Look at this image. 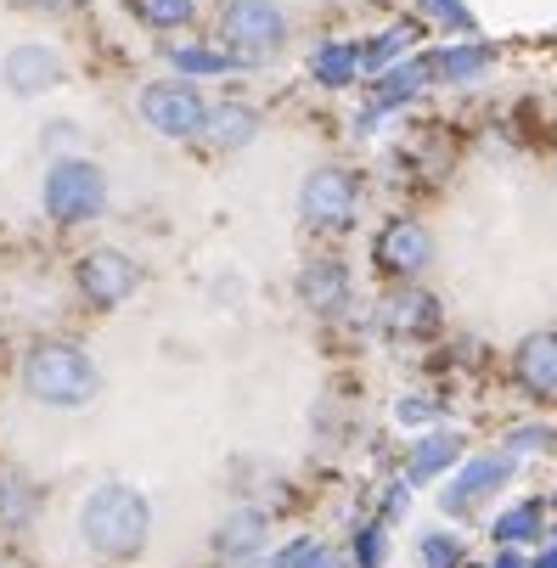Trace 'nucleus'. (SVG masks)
<instances>
[{
    "label": "nucleus",
    "mask_w": 557,
    "mask_h": 568,
    "mask_svg": "<svg viewBox=\"0 0 557 568\" xmlns=\"http://www.w3.org/2000/svg\"><path fill=\"white\" fill-rule=\"evenodd\" d=\"M513 377L529 399H557V333H529L513 349Z\"/></svg>",
    "instance_id": "obj_15"
},
{
    "label": "nucleus",
    "mask_w": 557,
    "mask_h": 568,
    "mask_svg": "<svg viewBox=\"0 0 557 568\" xmlns=\"http://www.w3.org/2000/svg\"><path fill=\"white\" fill-rule=\"evenodd\" d=\"M485 568H529V557H524L518 546H502V557H496V562H485Z\"/></svg>",
    "instance_id": "obj_32"
},
{
    "label": "nucleus",
    "mask_w": 557,
    "mask_h": 568,
    "mask_svg": "<svg viewBox=\"0 0 557 568\" xmlns=\"http://www.w3.org/2000/svg\"><path fill=\"white\" fill-rule=\"evenodd\" d=\"M298 298H304V310H315V315H344L350 298H355L350 265H344V260H310V265L298 271Z\"/></svg>",
    "instance_id": "obj_13"
},
{
    "label": "nucleus",
    "mask_w": 557,
    "mask_h": 568,
    "mask_svg": "<svg viewBox=\"0 0 557 568\" xmlns=\"http://www.w3.org/2000/svg\"><path fill=\"white\" fill-rule=\"evenodd\" d=\"M271 540V513L265 507H231L214 529V551L225 562H254Z\"/></svg>",
    "instance_id": "obj_14"
},
{
    "label": "nucleus",
    "mask_w": 557,
    "mask_h": 568,
    "mask_svg": "<svg viewBox=\"0 0 557 568\" xmlns=\"http://www.w3.org/2000/svg\"><path fill=\"white\" fill-rule=\"evenodd\" d=\"M40 518V490L23 473H0V529H29Z\"/></svg>",
    "instance_id": "obj_22"
},
{
    "label": "nucleus",
    "mask_w": 557,
    "mask_h": 568,
    "mask_svg": "<svg viewBox=\"0 0 557 568\" xmlns=\"http://www.w3.org/2000/svg\"><path fill=\"white\" fill-rule=\"evenodd\" d=\"M254 135H260V113L243 108V102H220V108H209V119H203V141H209L214 152H236V146H249Z\"/></svg>",
    "instance_id": "obj_18"
},
{
    "label": "nucleus",
    "mask_w": 557,
    "mask_h": 568,
    "mask_svg": "<svg viewBox=\"0 0 557 568\" xmlns=\"http://www.w3.org/2000/svg\"><path fill=\"white\" fill-rule=\"evenodd\" d=\"M18 7H29V12H57L62 0H18Z\"/></svg>",
    "instance_id": "obj_34"
},
{
    "label": "nucleus",
    "mask_w": 557,
    "mask_h": 568,
    "mask_svg": "<svg viewBox=\"0 0 557 568\" xmlns=\"http://www.w3.org/2000/svg\"><path fill=\"white\" fill-rule=\"evenodd\" d=\"M170 68H175V73H186V79H225V73L249 68V62L236 57V51H225V45L186 40V45H170Z\"/></svg>",
    "instance_id": "obj_21"
},
{
    "label": "nucleus",
    "mask_w": 557,
    "mask_h": 568,
    "mask_svg": "<svg viewBox=\"0 0 557 568\" xmlns=\"http://www.w3.org/2000/svg\"><path fill=\"white\" fill-rule=\"evenodd\" d=\"M540 535H546V501H535V496H524V501H513V507H502L490 518V540L496 546H518L524 551Z\"/></svg>",
    "instance_id": "obj_20"
},
{
    "label": "nucleus",
    "mask_w": 557,
    "mask_h": 568,
    "mask_svg": "<svg viewBox=\"0 0 557 568\" xmlns=\"http://www.w3.org/2000/svg\"><path fill=\"white\" fill-rule=\"evenodd\" d=\"M383 327H388V338H401V344H428L445 327V310H439V298L428 287H401L383 304Z\"/></svg>",
    "instance_id": "obj_12"
},
{
    "label": "nucleus",
    "mask_w": 557,
    "mask_h": 568,
    "mask_svg": "<svg viewBox=\"0 0 557 568\" xmlns=\"http://www.w3.org/2000/svg\"><path fill=\"white\" fill-rule=\"evenodd\" d=\"M518 462L507 450H479V456H462L450 467V478L439 484V513L450 518H467V513H479L490 496H502L507 484H513Z\"/></svg>",
    "instance_id": "obj_6"
},
{
    "label": "nucleus",
    "mask_w": 557,
    "mask_h": 568,
    "mask_svg": "<svg viewBox=\"0 0 557 568\" xmlns=\"http://www.w3.org/2000/svg\"><path fill=\"white\" fill-rule=\"evenodd\" d=\"M388 562V524H361L355 529V568H383Z\"/></svg>",
    "instance_id": "obj_29"
},
{
    "label": "nucleus",
    "mask_w": 557,
    "mask_h": 568,
    "mask_svg": "<svg viewBox=\"0 0 557 568\" xmlns=\"http://www.w3.org/2000/svg\"><path fill=\"white\" fill-rule=\"evenodd\" d=\"M417 562H423V568H462V562H467V546H462L450 529H423Z\"/></svg>",
    "instance_id": "obj_27"
},
{
    "label": "nucleus",
    "mask_w": 557,
    "mask_h": 568,
    "mask_svg": "<svg viewBox=\"0 0 557 568\" xmlns=\"http://www.w3.org/2000/svg\"><path fill=\"white\" fill-rule=\"evenodd\" d=\"M265 568H344V562H338V551H333V546L298 535V540H287L282 551H271V557H265Z\"/></svg>",
    "instance_id": "obj_25"
},
{
    "label": "nucleus",
    "mask_w": 557,
    "mask_h": 568,
    "mask_svg": "<svg viewBox=\"0 0 557 568\" xmlns=\"http://www.w3.org/2000/svg\"><path fill=\"white\" fill-rule=\"evenodd\" d=\"M394 417L417 428V423H434V417H439V405H434V399H401V405H394Z\"/></svg>",
    "instance_id": "obj_31"
},
{
    "label": "nucleus",
    "mask_w": 557,
    "mask_h": 568,
    "mask_svg": "<svg viewBox=\"0 0 557 568\" xmlns=\"http://www.w3.org/2000/svg\"><path fill=\"white\" fill-rule=\"evenodd\" d=\"M220 45L243 62H265L287 45V12L276 0H225L220 7Z\"/></svg>",
    "instance_id": "obj_4"
},
{
    "label": "nucleus",
    "mask_w": 557,
    "mask_h": 568,
    "mask_svg": "<svg viewBox=\"0 0 557 568\" xmlns=\"http://www.w3.org/2000/svg\"><path fill=\"white\" fill-rule=\"evenodd\" d=\"M423 62V79L428 85H473V79H485L496 68V45H485L479 34H467L456 45H434L417 57Z\"/></svg>",
    "instance_id": "obj_11"
},
{
    "label": "nucleus",
    "mask_w": 557,
    "mask_h": 568,
    "mask_svg": "<svg viewBox=\"0 0 557 568\" xmlns=\"http://www.w3.org/2000/svg\"><path fill=\"white\" fill-rule=\"evenodd\" d=\"M417 12H423V23H434V29H450V34H479V18L467 12V0H417Z\"/></svg>",
    "instance_id": "obj_26"
},
{
    "label": "nucleus",
    "mask_w": 557,
    "mask_h": 568,
    "mask_svg": "<svg viewBox=\"0 0 557 568\" xmlns=\"http://www.w3.org/2000/svg\"><path fill=\"white\" fill-rule=\"evenodd\" d=\"M79 540L108 562H135L152 540V507L135 484L102 478L97 490L79 501Z\"/></svg>",
    "instance_id": "obj_1"
},
{
    "label": "nucleus",
    "mask_w": 557,
    "mask_h": 568,
    "mask_svg": "<svg viewBox=\"0 0 557 568\" xmlns=\"http://www.w3.org/2000/svg\"><path fill=\"white\" fill-rule=\"evenodd\" d=\"M361 73H366V62H361L355 40H327V45H315V57H310V79H315V85H327V91L355 85Z\"/></svg>",
    "instance_id": "obj_19"
},
{
    "label": "nucleus",
    "mask_w": 557,
    "mask_h": 568,
    "mask_svg": "<svg viewBox=\"0 0 557 568\" xmlns=\"http://www.w3.org/2000/svg\"><path fill=\"white\" fill-rule=\"evenodd\" d=\"M62 79H68L62 57H57L51 45H40V40L12 45L7 57H0V85H7L12 97H45V91L62 85Z\"/></svg>",
    "instance_id": "obj_10"
},
{
    "label": "nucleus",
    "mask_w": 557,
    "mask_h": 568,
    "mask_svg": "<svg viewBox=\"0 0 557 568\" xmlns=\"http://www.w3.org/2000/svg\"><path fill=\"white\" fill-rule=\"evenodd\" d=\"M135 113H141V124L152 135L192 141V135H203L209 102H203V91L192 85V79H152V85H141V97H135Z\"/></svg>",
    "instance_id": "obj_5"
},
{
    "label": "nucleus",
    "mask_w": 557,
    "mask_h": 568,
    "mask_svg": "<svg viewBox=\"0 0 557 568\" xmlns=\"http://www.w3.org/2000/svg\"><path fill=\"white\" fill-rule=\"evenodd\" d=\"M18 377H23V394H29L34 405H51V412H85V405L102 394L97 361L79 349V344H68V338H40V344H29Z\"/></svg>",
    "instance_id": "obj_2"
},
{
    "label": "nucleus",
    "mask_w": 557,
    "mask_h": 568,
    "mask_svg": "<svg viewBox=\"0 0 557 568\" xmlns=\"http://www.w3.org/2000/svg\"><path fill=\"white\" fill-rule=\"evenodd\" d=\"M529 568H557V540H551L540 557H529Z\"/></svg>",
    "instance_id": "obj_33"
},
{
    "label": "nucleus",
    "mask_w": 557,
    "mask_h": 568,
    "mask_svg": "<svg viewBox=\"0 0 557 568\" xmlns=\"http://www.w3.org/2000/svg\"><path fill=\"white\" fill-rule=\"evenodd\" d=\"M130 18L152 34H170V29H186L198 23V0H124Z\"/></svg>",
    "instance_id": "obj_23"
},
{
    "label": "nucleus",
    "mask_w": 557,
    "mask_h": 568,
    "mask_svg": "<svg viewBox=\"0 0 557 568\" xmlns=\"http://www.w3.org/2000/svg\"><path fill=\"white\" fill-rule=\"evenodd\" d=\"M456 462H462V439H456L450 428H423V434L412 439V450H406V484H412V490H417V484H434V478H445Z\"/></svg>",
    "instance_id": "obj_17"
},
{
    "label": "nucleus",
    "mask_w": 557,
    "mask_h": 568,
    "mask_svg": "<svg viewBox=\"0 0 557 568\" xmlns=\"http://www.w3.org/2000/svg\"><path fill=\"white\" fill-rule=\"evenodd\" d=\"M73 282H79V293H85V304H97V310H119V304L135 298V287H141V265H135L124 248H91L85 260L73 265Z\"/></svg>",
    "instance_id": "obj_8"
},
{
    "label": "nucleus",
    "mask_w": 557,
    "mask_h": 568,
    "mask_svg": "<svg viewBox=\"0 0 557 568\" xmlns=\"http://www.w3.org/2000/svg\"><path fill=\"white\" fill-rule=\"evenodd\" d=\"M406 501H412V484L394 478L388 496H383V507H377V524H401V518H406Z\"/></svg>",
    "instance_id": "obj_30"
},
{
    "label": "nucleus",
    "mask_w": 557,
    "mask_h": 568,
    "mask_svg": "<svg viewBox=\"0 0 557 568\" xmlns=\"http://www.w3.org/2000/svg\"><path fill=\"white\" fill-rule=\"evenodd\" d=\"M40 209L57 225L102 220L108 214V175H102V164H91L85 152H57L45 164V181H40Z\"/></svg>",
    "instance_id": "obj_3"
},
{
    "label": "nucleus",
    "mask_w": 557,
    "mask_h": 568,
    "mask_svg": "<svg viewBox=\"0 0 557 568\" xmlns=\"http://www.w3.org/2000/svg\"><path fill=\"white\" fill-rule=\"evenodd\" d=\"M423 62L412 57V62H388L383 73H377V85H372V102H366V113H361V130H372V119H383V113H394V108H412L417 97H423Z\"/></svg>",
    "instance_id": "obj_16"
},
{
    "label": "nucleus",
    "mask_w": 557,
    "mask_h": 568,
    "mask_svg": "<svg viewBox=\"0 0 557 568\" xmlns=\"http://www.w3.org/2000/svg\"><path fill=\"white\" fill-rule=\"evenodd\" d=\"M372 260H377V271H383V276L412 282V276H423V271H428V260H434V236H428V225H423V220H412V214L383 220V225H377V236H372Z\"/></svg>",
    "instance_id": "obj_9"
},
{
    "label": "nucleus",
    "mask_w": 557,
    "mask_h": 568,
    "mask_svg": "<svg viewBox=\"0 0 557 568\" xmlns=\"http://www.w3.org/2000/svg\"><path fill=\"white\" fill-rule=\"evenodd\" d=\"M412 40H417V23H388L383 34H372V40L361 45V62H366V73H383L388 62H401Z\"/></svg>",
    "instance_id": "obj_24"
},
{
    "label": "nucleus",
    "mask_w": 557,
    "mask_h": 568,
    "mask_svg": "<svg viewBox=\"0 0 557 568\" xmlns=\"http://www.w3.org/2000/svg\"><path fill=\"white\" fill-rule=\"evenodd\" d=\"M298 214H304L315 231H350L355 214H361V181H355L344 164L310 170L304 186H298Z\"/></svg>",
    "instance_id": "obj_7"
},
{
    "label": "nucleus",
    "mask_w": 557,
    "mask_h": 568,
    "mask_svg": "<svg viewBox=\"0 0 557 568\" xmlns=\"http://www.w3.org/2000/svg\"><path fill=\"white\" fill-rule=\"evenodd\" d=\"M551 445H557V434H551L546 423H524V428H513V434H507V445H502V450H507L513 462H524V456H546Z\"/></svg>",
    "instance_id": "obj_28"
}]
</instances>
